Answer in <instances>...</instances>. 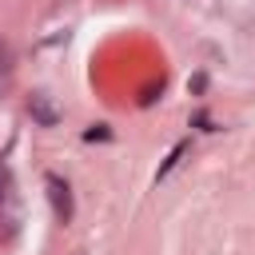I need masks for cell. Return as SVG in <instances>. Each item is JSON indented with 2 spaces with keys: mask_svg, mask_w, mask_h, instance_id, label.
Listing matches in <instances>:
<instances>
[{
  "mask_svg": "<svg viewBox=\"0 0 255 255\" xmlns=\"http://www.w3.org/2000/svg\"><path fill=\"white\" fill-rule=\"evenodd\" d=\"M44 187H48V199H52V215H56L60 223H72L76 203H72V187H68V179L56 175V171H48V175H44Z\"/></svg>",
  "mask_w": 255,
  "mask_h": 255,
  "instance_id": "1",
  "label": "cell"
},
{
  "mask_svg": "<svg viewBox=\"0 0 255 255\" xmlns=\"http://www.w3.org/2000/svg\"><path fill=\"white\" fill-rule=\"evenodd\" d=\"M28 116H32L40 128H56V124H60V108H56V100H52L48 92H32V96H28Z\"/></svg>",
  "mask_w": 255,
  "mask_h": 255,
  "instance_id": "2",
  "label": "cell"
},
{
  "mask_svg": "<svg viewBox=\"0 0 255 255\" xmlns=\"http://www.w3.org/2000/svg\"><path fill=\"white\" fill-rule=\"evenodd\" d=\"M0 223H4V235H12V227H16V195H12L8 163H0Z\"/></svg>",
  "mask_w": 255,
  "mask_h": 255,
  "instance_id": "3",
  "label": "cell"
},
{
  "mask_svg": "<svg viewBox=\"0 0 255 255\" xmlns=\"http://www.w3.org/2000/svg\"><path fill=\"white\" fill-rule=\"evenodd\" d=\"M187 151H191V143H187V139H179V143L171 147V155L163 159V167L155 171V183H159V179H167V175H171V171H175V167L183 163V155H187Z\"/></svg>",
  "mask_w": 255,
  "mask_h": 255,
  "instance_id": "4",
  "label": "cell"
},
{
  "mask_svg": "<svg viewBox=\"0 0 255 255\" xmlns=\"http://www.w3.org/2000/svg\"><path fill=\"white\" fill-rule=\"evenodd\" d=\"M0 64H4V48H0Z\"/></svg>",
  "mask_w": 255,
  "mask_h": 255,
  "instance_id": "5",
  "label": "cell"
}]
</instances>
